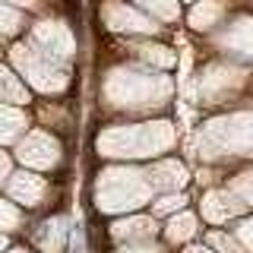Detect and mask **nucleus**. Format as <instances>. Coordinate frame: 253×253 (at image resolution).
Returning a JSON list of instances; mask_svg holds the SVG:
<instances>
[{
    "mask_svg": "<svg viewBox=\"0 0 253 253\" xmlns=\"http://www.w3.org/2000/svg\"><path fill=\"white\" fill-rule=\"evenodd\" d=\"M187 253H209V250H200V247H193V250H187Z\"/></svg>",
    "mask_w": 253,
    "mask_h": 253,
    "instance_id": "nucleus-21",
    "label": "nucleus"
},
{
    "mask_svg": "<svg viewBox=\"0 0 253 253\" xmlns=\"http://www.w3.org/2000/svg\"><path fill=\"white\" fill-rule=\"evenodd\" d=\"M209 241L215 244V247H221L225 253H241V247H237V241H234V237H225V234H212Z\"/></svg>",
    "mask_w": 253,
    "mask_h": 253,
    "instance_id": "nucleus-16",
    "label": "nucleus"
},
{
    "mask_svg": "<svg viewBox=\"0 0 253 253\" xmlns=\"http://www.w3.org/2000/svg\"><path fill=\"white\" fill-rule=\"evenodd\" d=\"M149 180H152L155 187H162V190H174V187H180L187 180V171H184V165H177V162H162L152 174H149Z\"/></svg>",
    "mask_w": 253,
    "mask_h": 253,
    "instance_id": "nucleus-2",
    "label": "nucleus"
},
{
    "mask_svg": "<svg viewBox=\"0 0 253 253\" xmlns=\"http://www.w3.org/2000/svg\"><path fill=\"white\" fill-rule=\"evenodd\" d=\"M0 244H3V241H0Z\"/></svg>",
    "mask_w": 253,
    "mask_h": 253,
    "instance_id": "nucleus-22",
    "label": "nucleus"
},
{
    "mask_svg": "<svg viewBox=\"0 0 253 253\" xmlns=\"http://www.w3.org/2000/svg\"><path fill=\"white\" fill-rule=\"evenodd\" d=\"M155 225L149 218H130V221H117L114 225V237L117 241H139V237H152Z\"/></svg>",
    "mask_w": 253,
    "mask_h": 253,
    "instance_id": "nucleus-6",
    "label": "nucleus"
},
{
    "mask_svg": "<svg viewBox=\"0 0 253 253\" xmlns=\"http://www.w3.org/2000/svg\"><path fill=\"white\" fill-rule=\"evenodd\" d=\"M206 215L215 218V221H225L228 215H234L237 209H241V203H234L231 196L225 193V190H218V193H209V200H206Z\"/></svg>",
    "mask_w": 253,
    "mask_h": 253,
    "instance_id": "nucleus-5",
    "label": "nucleus"
},
{
    "mask_svg": "<svg viewBox=\"0 0 253 253\" xmlns=\"http://www.w3.org/2000/svg\"><path fill=\"white\" fill-rule=\"evenodd\" d=\"M193 231H196V218L187 215V212L180 218H171V225H168V237H171L174 244H177V241H187Z\"/></svg>",
    "mask_w": 253,
    "mask_h": 253,
    "instance_id": "nucleus-10",
    "label": "nucleus"
},
{
    "mask_svg": "<svg viewBox=\"0 0 253 253\" xmlns=\"http://www.w3.org/2000/svg\"><path fill=\"white\" fill-rule=\"evenodd\" d=\"M218 16H221V3H218V0H206L203 6H196V10H193V26L196 29H209Z\"/></svg>",
    "mask_w": 253,
    "mask_h": 253,
    "instance_id": "nucleus-8",
    "label": "nucleus"
},
{
    "mask_svg": "<svg viewBox=\"0 0 253 253\" xmlns=\"http://www.w3.org/2000/svg\"><path fill=\"white\" fill-rule=\"evenodd\" d=\"M130 253H162V250H155V247H152V250H130Z\"/></svg>",
    "mask_w": 253,
    "mask_h": 253,
    "instance_id": "nucleus-19",
    "label": "nucleus"
},
{
    "mask_svg": "<svg viewBox=\"0 0 253 253\" xmlns=\"http://www.w3.org/2000/svg\"><path fill=\"white\" fill-rule=\"evenodd\" d=\"M6 171H10V162H6V155H0V180L6 177Z\"/></svg>",
    "mask_w": 253,
    "mask_h": 253,
    "instance_id": "nucleus-18",
    "label": "nucleus"
},
{
    "mask_svg": "<svg viewBox=\"0 0 253 253\" xmlns=\"http://www.w3.org/2000/svg\"><path fill=\"white\" fill-rule=\"evenodd\" d=\"M19 155H22V162H29V165H54L57 158H51V155H57V146L44 136H32L26 146H22Z\"/></svg>",
    "mask_w": 253,
    "mask_h": 253,
    "instance_id": "nucleus-1",
    "label": "nucleus"
},
{
    "mask_svg": "<svg viewBox=\"0 0 253 253\" xmlns=\"http://www.w3.org/2000/svg\"><path fill=\"white\" fill-rule=\"evenodd\" d=\"M108 22H111V29H130V32H149V29H155V26H149L146 19H139L136 13H130V10H124V6H117V3H111L108 10Z\"/></svg>",
    "mask_w": 253,
    "mask_h": 253,
    "instance_id": "nucleus-3",
    "label": "nucleus"
},
{
    "mask_svg": "<svg viewBox=\"0 0 253 253\" xmlns=\"http://www.w3.org/2000/svg\"><path fill=\"white\" fill-rule=\"evenodd\" d=\"M139 51V57H146V60H155V63H162V67H168V63H174V54L168 51V47H152V44H142V47H136Z\"/></svg>",
    "mask_w": 253,
    "mask_h": 253,
    "instance_id": "nucleus-12",
    "label": "nucleus"
},
{
    "mask_svg": "<svg viewBox=\"0 0 253 253\" xmlns=\"http://www.w3.org/2000/svg\"><path fill=\"white\" fill-rule=\"evenodd\" d=\"M16 29H19V16L10 13L6 6H0V35H10Z\"/></svg>",
    "mask_w": 253,
    "mask_h": 253,
    "instance_id": "nucleus-13",
    "label": "nucleus"
},
{
    "mask_svg": "<svg viewBox=\"0 0 253 253\" xmlns=\"http://www.w3.org/2000/svg\"><path fill=\"white\" fill-rule=\"evenodd\" d=\"M22 117L19 114H13L10 108H0V142H6V139H13L16 133L22 130Z\"/></svg>",
    "mask_w": 253,
    "mask_h": 253,
    "instance_id": "nucleus-9",
    "label": "nucleus"
},
{
    "mask_svg": "<svg viewBox=\"0 0 253 253\" xmlns=\"http://www.w3.org/2000/svg\"><path fill=\"white\" fill-rule=\"evenodd\" d=\"M184 203H187L184 196H165V200H158V203H155V212H158V215H165V212H174V209H180Z\"/></svg>",
    "mask_w": 253,
    "mask_h": 253,
    "instance_id": "nucleus-15",
    "label": "nucleus"
},
{
    "mask_svg": "<svg viewBox=\"0 0 253 253\" xmlns=\"http://www.w3.org/2000/svg\"><path fill=\"white\" fill-rule=\"evenodd\" d=\"M0 98H10V101L26 98V89H22V85L16 83V76L6 73V70H0Z\"/></svg>",
    "mask_w": 253,
    "mask_h": 253,
    "instance_id": "nucleus-11",
    "label": "nucleus"
},
{
    "mask_svg": "<svg viewBox=\"0 0 253 253\" xmlns=\"http://www.w3.org/2000/svg\"><path fill=\"white\" fill-rule=\"evenodd\" d=\"M63 237H67V231H63V221L54 218L47 221V225H42V234H38V244L47 250V253H57L63 247Z\"/></svg>",
    "mask_w": 253,
    "mask_h": 253,
    "instance_id": "nucleus-7",
    "label": "nucleus"
},
{
    "mask_svg": "<svg viewBox=\"0 0 253 253\" xmlns=\"http://www.w3.org/2000/svg\"><path fill=\"white\" fill-rule=\"evenodd\" d=\"M142 6H152L155 13H162V16H174V3H168V0H139Z\"/></svg>",
    "mask_w": 253,
    "mask_h": 253,
    "instance_id": "nucleus-17",
    "label": "nucleus"
},
{
    "mask_svg": "<svg viewBox=\"0 0 253 253\" xmlns=\"http://www.w3.org/2000/svg\"><path fill=\"white\" fill-rule=\"evenodd\" d=\"M19 225V212L10 203H0V228H16Z\"/></svg>",
    "mask_w": 253,
    "mask_h": 253,
    "instance_id": "nucleus-14",
    "label": "nucleus"
},
{
    "mask_svg": "<svg viewBox=\"0 0 253 253\" xmlns=\"http://www.w3.org/2000/svg\"><path fill=\"white\" fill-rule=\"evenodd\" d=\"M16 3H26V6H35V0H16Z\"/></svg>",
    "mask_w": 253,
    "mask_h": 253,
    "instance_id": "nucleus-20",
    "label": "nucleus"
},
{
    "mask_svg": "<svg viewBox=\"0 0 253 253\" xmlns=\"http://www.w3.org/2000/svg\"><path fill=\"white\" fill-rule=\"evenodd\" d=\"M10 193L16 200H26L29 206H35L42 200V193H44V184L38 177H32V174H16L13 184H10Z\"/></svg>",
    "mask_w": 253,
    "mask_h": 253,
    "instance_id": "nucleus-4",
    "label": "nucleus"
}]
</instances>
